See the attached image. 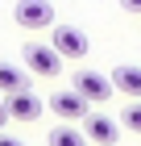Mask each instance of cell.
<instances>
[{
	"mask_svg": "<svg viewBox=\"0 0 141 146\" xmlns=\"http://www.w3.org/2000/svg\"><path fill=\"white\" fill-rule=\"evenodd\" d=\"M50 46L58 50V58H87V50H91L87 34L75 29V25H54L50 29Z\"/></svg>",
	"mask_w": 141,
	"mask_h": 146,
	"instance_id": "6da1fadb",
	"label": "cell"
},
{
	"mask_svg": "<svg viewBox=\"0 0 141 146\" xmlns=\"http://www.w3.org/2000/svg\"><path fill=\"white\" fill-rule=\"evenodd\" d=\"M125 4V13H141V0H120Z\"/></svg>",
	"mask_w": 141,
	"mask_h": 146,
	"instance_id": "4fadbf2b",
	"label": "cell"
},
{
	"mask_svg": "<svg viewBox=\"0 0 141 146\" xmlns=\"http://www.w3.org/2000/svg\"><path fill=\"white\" fill-rule=\"evenodd\" d=\"M50 113L71 125V121H87V117H91V104L71 88V92H54V96H50Z\"/></svg>",
	"mask_w": 141,
	"mask_h": 146,
	"instance_id": "5b68a950",
	"label": "cell"
},
{
	"mask_svg": "<svg viewBox=\"0 0 141 146\" xmlns=\"http://www.w3.org/2000/svg\"><path fill=\"white\" fill-rule=\"evenodd\" d=\"M29 92V71H21L17 63H0V96H17Z\"/></svg>",
	"mask_w": 141,
	"mask_h": 146,
	"instance_id": "9c48e42d",
	"label": "cell"
},
{
	"mask_svg": "<svg viewBox=\"0 0 141 146\" xmlns=\"http://www.w3.org/2000/svg\"><path fill=\"white\" fill-rule=\"evenodd\" d=\"M112 88L120 92V96H137L141 100V67H133V63H120L116 71H112Z\"/></svg>",
	"mask_w": 141,
	"mask_h": 146,
	"instance_id": "ba28073f",
	"label": "cell"
},
{
	"mask_svg": "<svg viewBox=\"0 0 141 146\" xmlns=\"http://www.w3.org/2000/svg\"><path fill=\"white\" fill-rule=\"evenodd\" d=\"M75 92L83 96L87 104H104V100H112V79L83 67V71H75Z\"/></svg>",
	"mask_w": 141,
	"mask_h": 146,
	"instance_id": "277c9868",
	"label": "cell"
},
{
	"mask_svg": "<svg viewBox=\"0 0 141 146\" xmlns=\"http://www.w3.org/2000/svg\"><path fill=\"white\" fill-rule=\"evenodd\" d=\"M120 121H125V129H137V134H141V100H133L129 109L120 113Z\"/></svg>",
	"mask_w": 141,
	"mask_h": 146,
	"instance_id": "8fae6325",
	"label": "cell"
},
{
	"mask_svg": "<svg viewBox=\"0 0 141 146\" xmlns=\"http://www.w3.org/2000/svg\"><path fill=\"white\" fill-rule=\"evenodd\" d=\"M50 146H87V138H83V129H71V125H54L50 129Z\"/></svg>",
	"mask_w": 141,
	"mask_h": 146,
	"instance_id": "30bf717a",
	"label": "cell"
},
{
	"mask_svg": "<svg viewBox=\"0 0 141 146\" xmlns=\"http://www.w3.org/2000/svg\"><path fill=\"white\" fill-rule=\"evenodd\" d=\"M12 17L21 29H54V4L50 0H17Z\"/></svg>",
	"mask_w": 141,
	"mask_h": 146,
	"instance_id": "7a4b0ae2",
	"label": "cell"
},
{
	"mask_svg": "<svg viewBox=\"0 0 141 146\" xmlns=\"http://www.w3.org/2000/svg\"><path fill=\"white\" fill-rule=\"evenodd\" d=\"M116 121H112V117H104V113H91V117H87L83 121V138L87 142H96V146H116Z\"/></svg>",
	"mask_w": 141,
	"mask_h": 146,
	"instance_id": "52a82bcc",
	"label": "cell"
},
{
	"mask_svg": "<svg viewBox=\"0 0 141 146\" xmlns=\"http://www.w3.org/2000/svg\"><path fill=\"white\" fill-rule=\"evenodd\" d=\"M21 58H25V67H29V75H58L62 71V58H58V50L54 46H46V42H29L21 50Z\"/></svg>",
	"mask_w": 141,
	"mask_h": 146,
	"instance_id": "3957f363",
	"label": "cell"
},
{
	"mask_svg": "<svg viewBox=\"0 0 141 146\" xmlns=\"http://www.w3.org/2000/svg\"><path fill=\"white\" fill-rule=\"evenodd\" d=\"M4 109H9V121H37L46 104L33 92H17V96H4Z\"/></svg>",
	"mask_w": 141,
	"mask_h": 146,
	"instance_id": "8992f818",
	"label": "cell"
},
{
	"mask_svg": "<svg viewBox=\"0 0 141 146\" xmlns=\"http://www.w3.org/2000/svg\"><path fill=\"white\" fill-rule=\"evenodd\" d=\"M0 146H25L21 138H12V134H4V129H0Z\"/></svg>",
	"mask_w": 141,
	"mask_h": 146,
	"instance_id": "7c38bea8",
	"label": "cell"
},
{
	"mask_svg": "<svg viewBox=\"0 0 141 146\" xmlns=\"http://www.w3.org/2000/svg\"><path fill=\"white\" fill-rule=\"evenodd\" d=\"M9 125V109H4V96H0V129Z\"/></svg>",
	"mask_w": 141,
	"mask_h": 146,
	"instance_id": "5bb4252c",
	"label": "cell"
}]
</instances>
